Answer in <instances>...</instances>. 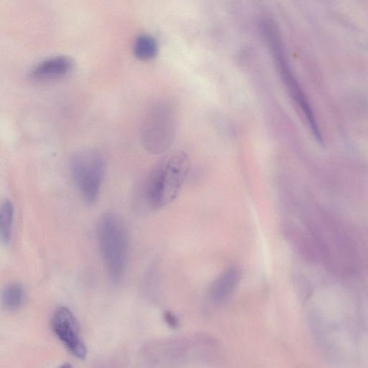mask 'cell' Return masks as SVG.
Wrapping results in <instances>:
<instances>
[{
	"mask_svg": "<svg viewBox=\"0 0 368 368\" xmlns=\"http://www.w3.org/2000/svg\"><path fill=\"white\" fill-rule=\"evenodd\" d=\"M52 329L74 356L80 360L86 358L88 350L81 338L79 323L70 309L65 306L56 309Z\"/></svg>",
	"mask_w": 368,
	"mask_h": 368,
	"instance_id": "7",
	"label": "cell"
},
{
	"mask_svg": "<svg viewBox=\"0 0 368 368\" xmlns=\"http://www.w3.org/2000/svg\"><path fill=\"white\" fill-rule=\"evenodd\" d=\"M190 170L189 156L177 153L161 161L151 175L147 188L148 200L154 209L174 202Z\"/></svg>",
	"mask_w": 368,
	"mask_h": 368,
	"instance_id": "2",
	"label": "cell"
},
{
	"mask_svg": "<svg viewBox=\"0 0 368 368\" xmlns=\"http://www.w3.org/2000/svg\"><path fill=\"white\" fill-rule=\"evenodd\" d=\"M158 53V46L156 39L149 35L139 36L133 45V53L141 61H150L155 59Z\"/></svg>",
	"mask_w": 368,
	"mask_h": 368,
	"instance_id": "10",
	"label": "cell"
},
{
	"mask_svg": "<svg viewBox=\"0 0 368 368\" xmlns=\"http://www.w3.org/2000/svg\"><path fill=\"white\" fill-rule=\"evenodd\" d=\"M74 62L67 56H56L38 64L31 72L32 79L46 81L64 78L74 69Z\"/></svg>",
	"mask_w": 368,
	"mask_h": 368,
	"instance_id": "8",
	"label": "cell"
},
{
	"mask_svg": "<svg viewBox=\"0 0 368 368\" xmlns=\"http://www.w3.org/2000/svg\"><path fill=\"white\" fill-rule=\"evenodd\" d=\"M156 357L165 363L210 362L220 356V344L211 336L193 334L168 339L156 346Z\"/></svg>",
	"mask_w": 368,
	"mask_h": 368,
	"instance_id": "3",
	"label": "cell"
},
{
	"mask_svg": "<svg viewBox=\"0 0 368 368\" xmlns=\"http://www.w3.org/2000/svg\"><path fill=\"white\" fill-rule=\"evenodd\" d=\"M163 317L165 322L170 327L177 329L179 326V319L172 313L166 311Z\"/></svg>",
	"mask_w": 368,
	"mask_h": 368,
	"instance_id": "13",
	"label": "cell"
},
{
	"mask_svg": "<svg viewBox=\"0 0 368 368\" xmlns=\"http://www.w3.org/2000/svg\"><path fill=\"white\" fill-rule=\"evenodd\" d=\"M174 116L165 105L155 106L146 118L142 130V142L151 152L164 151L174 135Z\"/></svg>",
	"mask_w": 368,
	"mask_h": 368,
	"instance_id": "6",
	"label": "cell"
},
{
	"mask_svg": "<svg viewBox=\"0 0 368 368\" xmlns=\"http://www.w3.org/2000/svg\"><path fill=\"white\" fill-rule=\"evenodd\" d=\"M14 215L13 203L8 200H5L0 210V238L5 245H8L11 239Z\"/></svg>",
	"mask_w": 368,
	"mask_h": 368,
	"instance_id": "11",
	"label": "cell"
},
{
	"mask_svg": "<svg viewBox=\"0 0 368 368\" xmlns=\"http://www.w3.org/2000/svg\"><path fill=\"white\" fill-rule=\"evenodd\" d=\"M266 41L273 55L282 81L285 83L291 96L303 111L315 138L320 144L322 146L324 144L323 137L318 123L316 121L314 111L311 109L305 94L290 69L280 34L278 33H272L267 36Z\"/></svg>",
	"mask_w": 368,
	"mask_h": 368,
	"instance_id": "5",
	"label": "cell"
},
{
	"mask_svg": "<svg viewBox=\"0 0 368 368\" xmlns=\"http://www.w3.org/2000/svg\"><path fill=\"white\" fill-rule=\"evenodd\" d=\"M241 277V271L237 267L224 271L211 286L210 298L212 301L221 304L229 299L238 288Z\"/></svg>",
	"mask_w": 368,
	"mask_h": 368,
	"instance_id": "9",
	"label": "cell"
},
{
	"mask_svg": "<svg viewBox=\"0 0 368 368\" xmlns=\"http://www.w3.org/2000/svg\"><path fill=\"white\" fill-rule=\"evenodd\" d=\"M24 292L20 285L13 282L8 285L3 294V302L6 309L15 311L20 308L23 301Z\"/></svg>",
	"mask_w": 368,
	"mask_h": 368,
	"instance_id": "12",
	"label": "cell"
},
{
	"mask_svg": "<svg viewBox=\"0 0 368 368\" xmlns=\"http://www.w3.org/2000/svg\"><path fill=\"white\" fill-rule=\"evenodd\" d=\"M71 172L82 200L90 205L96 203L105 172L101 154L92 149L80 151L71 159Z\"/></svg>",
	"mask_w": 368,
	"mask_h": 368,
	"instance_id": "4",
	"label": "cell"
},
{
	"mask_svg": "<svg viewBox=\"0 0 368 368\" xmlns=\"http://www.w3.org/2000/svg\"><path fill=\"white\" fill-rule=\"evenodd\" d=\"M97 237L108 273L112 281L118 282L125 273L130 247L124 220L115 212L105 213L98 222Z\"/></svg>",
	"mask_w": 368,
	"mask_h": 368,
	"instance_id": "1",
	"label": "cell"
}]
</instances>
